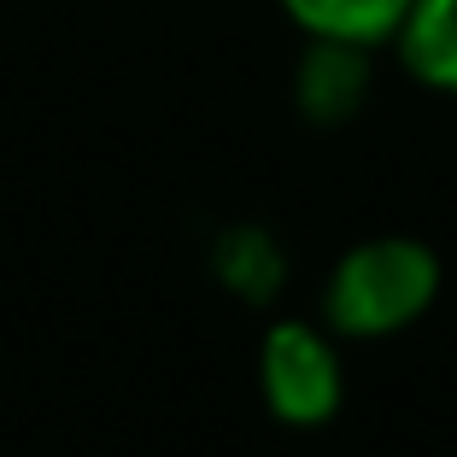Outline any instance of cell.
<instances>
[{"label":"cell","mask_w":457,"mask_h":457,"mask_svg":"<svg viewBox=\"0 0 457 457\" xmlns=\"http://www.w3.org/2000/svg\"><path fill=\"white\" fill-rule=\"evenodd\" d=\"M393 47L417 82L457 95V0H411Z\"/></svg>","instance_id":"277c9868"},{"label":"cell","mask_w":457,"mask_h":457,"mask_svg":"<svg viewBox=\"0 0 457 457\" xmlns=\"http://www.w3.org/2000/svg\"><path fill=\"white\" fill-rule=\"evenodd\" d=\"M223 276H228V287H241V294H270V287L282 282V253H276L258 228H235L223 241Z\"/></svg>","instance_id":"8992f818"},{"label":"cell","mask_w":457,"mask_h":457,"mask_svg":"<svg viewBox=\"0 0 457 457\" xmlns=\"http://www.w3.org/2000/svg\"><path fill=\"white\" fill-rule=\"evenodd\" d=\"M305 36H335V41H393L411 12V0H282Z\"/></svg>","instance_id":"5b68a950"},{"label":"cell","mask_w":457,"mask_h":457,"mask_svg":"<svg viewBox=\"0 0 457 457\" xmlns=\"http://www.w3.org/2000/svg\"><path fill=\"white\" fill-rule=\"evenodd\" d=\"M440 294V258L411 235H381V241L352 246L328 276V323L352 340L399 335L434 305Z\"/></svg>","instance_id":"6da1fadb"},{"label":"cell","mask_w":457,"mask_h":457,"mask_svg":"<svg viewBox=\"0 0 457 457\" xmlns=\"http://www.w3.org/2000/svg\"><path fill=\"white\" fill-rule=\"evenodd\" d=\"M294 95L311 123H346L370 95V47L363 41L311 36L299 77H294Z\"/></svg>","instance_id":"3957f363"},{"label":"cell","mask_w":457,"mask_h":457,"mask_svg":"<svg viewBox=\"0 0 457 457\" xmlns=\"http://www.w3.org/2000/svg\"><path fill=\"white\" fill-rule=\"evenodd\" d=\"M258 387H264L270 417L294 422V428H317L340 411V358L311 323H276L258 352Z\"/></svg>","instance_id":"7a4b0ae2"}]
</instances>
